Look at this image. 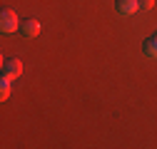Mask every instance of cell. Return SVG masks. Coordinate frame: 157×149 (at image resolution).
<instances>
[{
    "label": "cell",
    "instance_id": "obj_4",
    "mask_svg": "<svg viewBox=\"0 0 157 149\" xmlns=\"http://www.w3.org/2000/svg\"><path fill=\"white\" fill-rule=\"evenodd\" d=\"M20 32H23L25 37H35L37 32H40V23H37L35 17H30V20H23V25H20Z\"/></svg>",
    "mask_w": 157,
    "mask_h": 149
},
{
    "label": "cell",
    "instance_id": "obj_5",
    "mask_svg": "<svg viewBox=\"0 0 157 149\" xmlns=\"http://www.w3.org/2000/svg\"><path fill=\"white\" fill-rule=\"evenodd\" d=\"M142 50H145L147 57H157V32H155V35H150V37H145Z\"/></svg>",
    "mask_w": 157,
    "mask_h": 149
},
{
    "label": "cell",
    "instance_id": "obj_1",
    "mask_svg": "<svg viewBox=\"0 0 157 149\" xmlns=\"http://www.w3.org/2000/svg\"><path fill=\"white\" fill-rule=\"evenodd\" d=\"M20 17H17L13 10H3V15H0V27H3V32H15L20 30Z\"/></svg>",
    "mask_w": 157,
    "mask_h": 149
},
{
    "label": "cell",
    "instance_id": "obj_2",
    "mask_svg": "<svg viewBox=\"0 0 157 149\" xmlns=\"http://www.w3.org/2000/svg\"><path fill=\"white\" fill-rule=\"evenodd\" d=\"M20 72H23V62L17 60V57H10V60H5V65H3V77L17 80V77H20Z\"/></svg>",
    "mask_w": 157,
    "mask_h": 149
},
{
    "label": "cell",
    "instance_id": "obj_3",
    "mask_svg": "<svg viewBox=\"0 0 157 149\" xmlns=\"http://www.w3.org/2000/svg\"><path fill=\"white\" fill-rule=\"evenodd\" d=\"M115 10L120 15H135L140 10V0H115Z\"/></svg>",
    "mask_w": 157,
    "mask_h": 149
},
{
    "label": "cell",
    "instance_id": "obj_7",
    "mask_svg": "<svg viewBox=\"0 0 157 149\" xmlns=\"http://www.w3.org/2000/svg\"><path fill=\"white\" fill-rule=\"evenodd\" d=\"M155 0H140V10H152Z\"/></svg>",
    "mask_w": 157,
    "mask_h": 149
},
{
    "label": "cell",
    "instance_id": "obj_6",
    "mask_svg": "<svg viewBox=\"0 0 157 149\" xmlns=\"http://www.w3.org/2000/svg\"><path fill=\"white\" fill-rule=\"evenodd\" d=\"M10 77H3V80H0V100H8L10 97Z\"/></svg>",
    "mask_w": 157,
    "mask_h": 149
}]
</instances>
